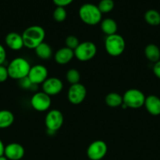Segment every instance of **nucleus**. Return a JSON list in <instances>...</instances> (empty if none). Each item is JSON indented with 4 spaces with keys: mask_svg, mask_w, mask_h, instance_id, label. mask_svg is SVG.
I'll list each match as a JSON object with an SVG mask.
<instances>
[{
    "mask_svg": "<svg viewBox=\"0 0 160 160\" xmlns=\"http://www.w3.org/2000/svg\"><path fill=\"white\" fill-rule=\"evenodd\" d=\"M0 160H8V159H6V157H5L4 156H1V157H0Z\"/></svg>",
    "mask_w": 160,
    "mask_h": 160,
    "instance_id": "33",
    "label": "nucleus"
},
{
    "mask_svg": "<svg viewBox=\"0 0 160 160\" xmlns=\"http://www.w3.org/2000/svg\"><path fill=\"white\" fill-rule=\"evenodd\" d=\"M28 78L35 85L42 84L48 78V70L43 65L41 64L34 65L30 69Z\"/></svg>",
    "mask_w": 160,
    "mask_h": 160,
    "instance_id": "11",
    "label": "nucleus"
},
{
    "mask_svg": "<svg viewBox=\"0 0 160 160\" xmlns=\"http://www.w3.org/2000/svg\"><path fill=\"white\" fill-rule=\"evenodd\" d=\"M6 59V51L3 45L0 44V65H3Z\"/></svg>",
    "mask_w": 160,
    "mask_h": 160,
    "instance_id": "30",
    "label": "nucleus"
},
{
    "mask_svg": "<svg viewBox=\"0 0 160 160\" xmlns=\"http://www.w3.org/2000/svg\"><path fill=\"white\" fill-rule=\"evenodd\" d=\"M100 29L107 36L116 34L118 31V24L115 20L111 18L104 19L100 21Z\"/></svg>",
    "mask_w": 160,
    "mask_h": 160,
    "instance_id": "17",
    "label": "nucleus"
},
{
    "mask_svg": "<svg viewBox=\"0 0 160 160\" xmlns=\"http://www.w3.org/2000/svg\"><path fill=\"white\" fill-rule=\"evenodd\" d=\"M152 70H153V73L155 74V76L156 78H158V79H160V60H158V62L154 63Z\"/></svg>",
    "mask_w": 160,
    "mask_h": 160,
    "instance_id": "31",
    "label": "nucleus"
},
{
    "mask_svg": "<svg viewBox=\"0 0 160 160\" xmlns=\"http://www.w3.org/2000/svg\"><path fill=\"white\" fill-rule=\"evenodd\" d=\"M87 91L86 87L81 83L72 84L67 92V99L72 104H81L86 98Z\"/></svg>",
    "mask_w": 160,
    "mask_h": 160,
    "instance_id": "9",
    "label": "nucleus"
},
{
    "mask_svg": "<svg viewBox=\"0 0 160 160\" xmlns=\"http://www.w3.org/2000/svg\"><path fill=\"white\" fill-rule=\"evenodd\" d=\"M145 98V95L141 91L136 88L129 89L122 95V106L131 109H139L144 105Z\"/></svg>",
    "mask_w": 160,
    "mask_h": 160,
    "instance_id": "5",
    "label": "nucleus"
},
{
    "mask_svg": "<svg viewBox=\"0 0 160 160\" xmlns=\"http://www.w3.org/2000/svg\"><path fill=\"white\" fill-rule=\"evenodd\" d=\"M104 48L109 56L117 57L125 51V42L120 34H115L107 36L104 42Z\"/></svg>",
    "mask_w": 160,
    "mask_h": 160,
    "instance_id": "4",
    "label": "nucleus"
},
{
    "mask_svg": "<svg viewBox=\"0 0 160 160\" xmlns=\"http://www.w3.org/2000/svg\"><path fill=\"white\" fill-rule=\"evenodd\" d=\"M144 20L151 26H158L160 24V13L155 9H149L144 14Z\"/></svg>",
    "mask_w": 160,
    "mask_h": 160,
    "instance_id": "22",
    "label": "nucleus"
},
{
    "mask_svg": "<svg viewBox=\"0 0 160 160\" xmlns=\"http://www.w3.org/2000/svg\"><path fill=\"white\" fill-rule=\"evenodd\" d=\"M81 75L76 69H70L66 73V79L71 84H75L79 83Z\"/></svg>",
    "mask_w": 160,
    "mask_h": 160,
    "instance_id": "24",
    "label": "nucleus"
},
{
    "mask_svg": "<svg viewBox=\"0 0 160 160\" xmlns=\"http://www.w3.org/2000/svg\"><path fill=\"white\" fill-rule=\"evenodd\" d=\"M53 17L56 22H63L67 18V11L64 7L56 6L53 12Z\"/></svg>",
    "mask_w": 160,
    "mask_h": 160,
    "instance_id": "25",
    "label": "nucleus"
},
{
    "mask_svg": "<svg viewBox=\"0 0 160 160\" xmlns=\"http://www.w3.org/2000/svg\"><path fill=\"white\" fill-rule=\"evenodd\" d=\"M5 42L9 48L13 51H18L24 47V41L21 34L16 32H10L5 38Z\"/></svg>",
    "mask_w": 160,
    "mask_h": 160,
    "instance_id": "14",
    "label": "nucleus"
},
{
    "mask_svg": "<svg viewBox=\"0 0 160 160\" xmlns=\"http://www.w3.org/2000/svg\"><path fill=\"white\" fill-rule=\"evenodd\" d=\"M108 152V145L104 141L97 140L89 144L86 149L87 157L90 160H101Z\"/></svg>",
    "mask_w": 160,
    "mask_h": 160,
    "instance_id": "8",
    "label": "nucleus"
},
{
    "mask_svg": "<svg viewBox=\"0 0 160 160\" xmlns=\"http://www.w3.org/2000/svg\"><path fill=\"white\" fill-rule=\"evenodd\" d=\"M64 123V116L58 109H52L46 113L45 117V124L47 131L56 132Z\"/></svg>",
    "mask_w": 160,
    "mask_h": 160,
    "instance_id": "7",
    "label": "nucleus"
},
{
    "mask_svg": "<svg viewBox=\"0 0 160 160\" xmlns=\"http://www.w3.org/2000/svg\"><path fill=\"white\" fill-rule=\"evenodd\" d=\"M9 78L7 67L3 65H0V83H3Z\"/></svg>",
    "mask_w": 160,
    "mask_h": 160,
    "instance_id": "27",
    "label": "nucleus"
},
{
    "mask_svg": "<svg viewBox=\"0 0 160 160\" xmlns=\"http://www.w3.org/2000/svg\"><path fill=\"white\" fill-rule=\"evenodd\" d=\"M144 55L150 62L155 63L160 60V49L155 44H148L144 48Z\"/></svg>",
    "mask_w": 160,
    "mask_h": 160,
    "instance_id": "18",
    "label": "nucleus"
},
{
    "mask_svg": "<svg viewBox=\"0 0 160 160\" xmlns=\"http://www.w3.org/2000/svg\"><path fill=\"white\" fill-rule=\"evenodd\" d=\"M24 41V46L29 49H35L38 45L44 42L45 31L42 27L32 25L24 31L21 34Z\"/></svg>",
    "mask_w": 160,
    "mask_h": 160,
    "instance_id": "1",
    "label": "nucleus"
},
{
    "mask_svg": "<svg viewBox=\"0 0 160 160\" xmlns=\"http://www.w3.org/2000/svg\"><path fill=\"white\" fill-rule=\"evenodd\" d=\"M80 44L78 38L75 35H69L65 38V47L72 50H75Z\"/></svg>",
    "mask_w": 160,
    "mask_h": 160,
    "instance_id": "26",
    "label": "nucleus"
},
{
    "mask_svg": "<svg viewBox=\"0 0 160 160\" xmlns=\"http://www.w3.org/2000/svg\"><path fill=\"white\" fill-rule=\"evenodd\" d=\"M4 150H5V145L2 140L0 139V157L4 156Z\"/></svg>",
    "mask_w": 160,
    "mask_h": 160,
    "instance_id": "32",
    "label": "nucleus"
},
{
    "mask_svg": "<svg viewBox=\"0 0 160 160\" xmlns=\"http://www.w3.org/2000/svg\"><path fill=\"white\" fill-rule=\"evenodd\" d=\"M97 54V46L93 42H80L78 46L74 50L75 57L81 62H86L92 59Z\"/></svg>",
    "mask_w": 160,
    "mask_h": 160,
    "instance_id": "6",
    "label": "nucleus"
},
{
    "mask_svg": "<svg viewBox=\"0 0 160 160\" xmlns=\"http://www.w3.org/2000/svg\"><path fill=\"white\" fill-rule=\"evenodd\" d=\"M144 106L151 115H160V98L156 95H151L146 97Z\"/></svg>",
    "mask_w": 160,
    "mask_h": 160,
    "instance_id": "15",
    "label": "nucleus"
},
{
    "mask_svg": "<svg viewBox=\"0 0 160 160\" xmlns=\"http://www.w3.org/2000/svg\"><path fill=\"white\" fill-rule=\"evenodd\" d=\"M105 103L111 108H117L122 106V96L116 92H110L105 97Z\"/></svg>",
    "mask_w": 160,
    "mask_h": 160,
    "instance_id": "21",
    "label": "nucleus"
},
{
    "mask_svg": "<svg viewBox=\"0 0 160 160\" xmlns=\"http://www.w3.org/2000/svg\"><path fill=\"white\" fill-rule=\"evenodd\" d=\"M51 98L50 95L43 92H36L31 98V106L38 112H45L50 109L51 106Z\"/></svg>",
    "mask_w": 160,
    "mask_h": 160,
    "instance_id": "10",
    "label": "nucleus"
},
{
    "mask_svg": "<svg viewBox=\"0 0 160 160\" xmlns=\"http://www.w3.org/2000/svg\"><path fill=\"white\" fill-rule=\"evenodd\" d=\"M74 0H53V2L56 5V6L60 7H65V6H69L72 4Z\"/></svg>",
    "mask_w": 160,
    "mask_h": 160,
    "instance_id": "29",
    "label": "nucleus"
},
{
    "mask_svg": "<svg viewBox=\"0 0 160 160\" xmlns=\"http://www.w3.org/2000/svg\"><path fill=\"white\" fill-rule=\"evenodd\" d=\"M31 67L29 62L24 58H15L9 62L7 67L9 78L18 81L27 78Z\"/></svg>",
    "mask_w": 160,
    "mask_h": 160,
    "instance_id": "2",
    "label": "nucleus"
},
{
    "mask_svg": "<svg viewBox=\"0 0 160 160\" xmlns=\"http://www.w3.org/2000/svg\"><path fill=\"white\" fill-rule=\"evenodd\" d=\"M42 92L50 96L60 94L64 88L63 82L57 78H48L42 83Z\"/></svg>",
    "mask_w": 160,
    "mask_h": 160,
    "instance_id": "12",
    "label": "nucleus"
},
{
    "mask_svg": "<svg viewBox=\"0 0 160 160\" xmlns=\"http://www.w3.org/2000/svg\"><path fill=\"white\" fill-rule=\"evenodd\" d=\"M78 16L82 21L89 26L98 24L102 20V13L97 6L85 3L78 9Z\"/></svg>",
    "mask_w": 160,
    "mask_h": 160,
    "instance_id": "3",
    "label": "nucleus"
},
{
    "mask_svg": "<svg viewBox=\"0 0 160 160\" xmlns=\"http://www.w3.org/2000/svg\"><path fill=\"white\" fill-rule=\"evenodd\" d=\"M24 154V148L19 143L13 142L5 146L4 156L8 160H20Z\"/></svg>",
    "mask_w": 160,
    "mask_h": 160,
    "instance_id": "13",
    "label": "nucleus"
},
{
    "mask_svg": "<svg viewBox=\"0 0 160 160\" xmlns=\"http://www.w3.org/2000/svg\"><path fill=\"white\" fill-rule=\"evenodd\" d=\"M73 50L67 48V47H63V48H59L56 52L54 56V59L56 63L60 65H65L70 62L74 58Z\"/></svg>",
    "mask_w": 160,
    "mask_h": 160,
    "instance_id": "16",
    "label": "nucleus"
},
{
    "mask_svg": "<svg viewBox=\"0 0 160 160\" xmlns=\"http://www.w3.org/2000/svg\"><path fill=\"white\" fill-rule=\"evenodd\" d=\"M97 7L102 14L108 13L114 9V1L113 0H100V2L97 5Z\"/></svg>",
    "mask_w": 160,
    "mask_h": 160,
    "instance_id": "23",
    "label": "nucleus"
},
{
    "mask_svg": "<svg viewBox=\"0 0 160 160\" xmlns=\"http://www.w3.org/2000/svg\"><path fill=\"white\" fill-rule=\"evenodd\" d=\"M35 54L39 59H49L53 56V50L49 44L43 42L35 48Z\"/></svg>",
    "mask_w": 160,
    "mask_h": 160,
    "instance_id": "19",
    "label": "nucleus"
},
{
    "mask_svg": "<svg viewBox=\"0 0 160 160\" xmlns=\"http://www.w3.org/2000/svg\"><path fill=\"white\" fill-rule=\"evenodd\" d=\"M19 82H20V87H22L23 88H24V89H30L31 88V86L35 85V84H33L30 81V80L28 79V77H27V78H23V79L20 80V81H19Z\"/></svg>",
    "mask_w": 160,
    "mask_h": 160,
    "instance_id": "28",
    "label": "nucleus"
},
{
    "mask_svg": "<svg viewBox=\"0 0 160 160\" xmlns=\"http://www.w3.org/2000/svg\"><path fill=\"white\" fill-rule=\"evenodd\" d=\"M14 116L9 110H0V129H5L13 123Z\"/></svg>",
    "mask_w": 160,
    "mask_h": 160,
    "instance_id": "20",
    "label": "nucleus"
}]
</instances>
